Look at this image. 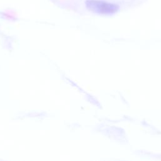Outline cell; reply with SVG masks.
I'll use <instances>...</instances> for the list:
<instances>
[{
    "label": "cell",
    "mask_w": 161,
    "mask_h": 161,
    "mask_svg": "<svg viewBox=\"0 0 161 161\" xmlns=\"http://www.w3.org/2000/svg\"><path fill=\"white\" fill-rule=\"evenodd\" d=\"M87 7L101 13H113L116 12L118 7L116 4H113L104 1L96 0H89L87 1Z\"/></svg>",
    "instance_id": "1"
}]
</instances>
